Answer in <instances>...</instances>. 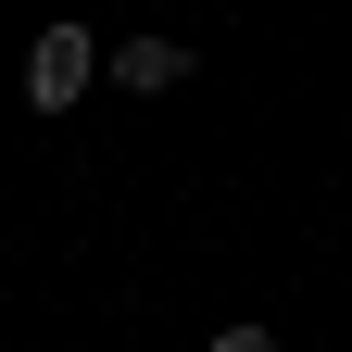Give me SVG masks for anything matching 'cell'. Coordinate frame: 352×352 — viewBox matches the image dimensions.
<instances>
[{
	"label": "cell",
	"mask_w": 352,
	"mask_h": 352,
	"mask_svg": "<svg viewBox=\"0 0 352 352\" xmlns=\"http://www.w3.org/2000/svg\"><path fill=\"white\" fill-rule=\"evenodd\" d=\"M88 76H113L101 38H88V25H38V51H25V76H13V88H25V113H63Z\"/></svg>",
	"instance_id": "1"
},
{
	"label": "cell",
	"mask_w": 352,
	"mask_h": 352,
	"mask_svg": "<svg viewBox=\"0 0 352 352\" xmlns=\"http://www.w3.org/2000/svg\"><path fill=\"white\" fill-rule=\"evenodd\" d=\"M189 76H201L189 38H126V51H113V88H126V101H164V88H189Z\"/></svg>",
	"instance_id": "2"
},
{
	"label": "cell",
	"mask_w": 352,
	"mask_h": 352,
	"mask_svg": "<svg viewBox=\"0 0 352 352\" xmlns=\"http://www.w3.org/2000/svg\"><path fill=\"white\" fill-rule=\"evenodd\" d=\"M201 352H277V327H252V315H239V327H214Z\"/></svg>",
	"instance_id": "3"
}]
</instances>
